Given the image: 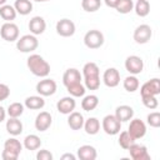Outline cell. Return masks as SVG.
Wrapping results in <instances>:
<instances>
[{"label":"cell","instance_id":"1","mask_svg":"<svg viewBox=\"0 0 160 160\" xmlns=\"http://www.w3.org/2000/svg\"><path fill=\"white\" fill-rule=\"evenodd\" d=\"M82 76H84V86L89 90H98L100 88V70L99 66L89 61L82 68Z\"/></svg>","mask_w":160,"mask_h":160},{"label":"cell","instance_id":"2","mask_svg":"<svg viewBox=\"0 0 160 160\" xmlns=\"http://www.w3.org/2000/svg\"><path fill=\"white\" fill-rule=\"evenodd\" d=\"M26 65L30 72L39 78H46L50 74V65L49 62L39 54H31L26 59Z\"/></svg>","mask_w":160,"mask_h":160},{"label":"cell","instance_id":"3","mask_svg":"<svg viewBox=\"0 0 160 160\" xmlns=\"http://www.w3.org/2000/svg\"><path fill=\"white\" fill-rule=\"evenodd\" d=\"M22 150V144L16 138H10L4 142V150L1 158L4 160H16Z\"/></svg>","mask_w":160,"mask_h":160},{"label":"cell","instance_id":"4","mask_svg":"<svg viewBox=\"0 0 160 160\" xmlns=\"http://www.w3.org/2000/svg\"><path fill=\"white\" fill-rule=\"evenodd\" d=\"M39 46V40L32 34L22 35L20 39L16 40V49L21 52H32Z\"/></svg>","mask_w":160,"mask_h":160},{"label":"cell","instance_id":"5","mask_svg":"<svg viewBox=\"0 0 160 160\" xmlns=\"http://www.w3.org/2000/svg\"><path fill=\"white\" fill-rule=\"evenodd\" d=\"M105 41V38H104V34L100 31V30H96V29H92V30H89L85 36H84V44L86 48L89 49H99L102 46Z\"/></svg>","mask_w":160,"mask_h":160},{"label":"cell","instance_id":"6","mask_svg":"<svg viewBox=\"0 0 160 160\" xmlns=\"http://www.w3.org/2000/svg\"><path fill=\"white\" fill-rule=\"evenodd\" d=\"M0 35L5 41H16L19 39V26L11 21H6L0 28Z\"/></svg>","mask_w":160,"mask_h":160},{"label":"cell","instance_id":"7","mask_svg":"<svg viewBox=\"0 0 160 160\" xmlns=\"http://www.w3.org/2000/svg\"><path fill=\"white\" fill-rule=\"evenodd\" d=\"M56 89H58V85L55 80L48 79V78H44L42 80H40L35 88L36 92L41 96H51L56 92Z\"/></svg>","mask_w":160,"mask_h":160},{"label":"cell","instance_id":"8","mask_svg":"<svg viewBox=\"0 0 160 160\" xmlns=\"http://www.w3.org/2000/svg\"><path fill=\"white\" fill-rule=\"evenodd\" d=\"M101 126H102V130L105 131V134H108V135H116L121 130V122L116 119L115 115H106L102 119Z\"/></svg>","mask_w":160,"mask_h":160},{"label":"cell","instance_id":"9","mask_svg":"<svg viewBox=\"0 0 160 160\" xmlns=\"http://www.w3.org/2000/svg\"><path fill=\"white\" fill-rule=\"evenodd\" d=\"M140 94L141 98L144 96H158L160 94V79L159 78H152L144 82L140 88Z\"/></svg>","mask_w":160,"mask_h":160},{"label":"cell","instance_id":"10","mask_svg":"<svg viewBox=\"0 0 160 160\" xmlns=\"http://www.w3.org/2000/svg\"><path fill=\"white\" fill-rule=\"evenodd\" d=\"M151 36H152V30H151L150 25H148V24L139 25L134 30V34H132V38L136 44H146L150 41Z\"/></svg>","mask_w":160,"mask_h":160},{"label":"cell","instance_id":"11","mask_svg":"<svg viewBox=\"0 0 160 160\" xmlns=\"http://www.w3.org/2000/svg\"><path fill=\"white\" fill-rule=\"evenodd\" d=\"M55 29H56V32H58L60 36H62V38L72 36V35L75 34V30H76L74 21L70 20V19H66V18L60 19V20L56 22V28H55Z\"/></svg>","mask_w":160,"mask_h":160},{"label":"cell","instance_id":"12","mask_svg":"<svg viewBox=\"0 0 160 160\" xmlns=\"http://www.w3.org/2000/svg\"><path fill=\"white\" fill-rule=\"evenodd\" d=\"M125 69L130 72V75H138L144 70V61L138 55H130L125 60Z\"/></svg>","mask_w":160,"mask_h":160},{"label":"cell","instance_id":"13","mask_svg":"<svg viewBox=\"0 0 160 160\" xmlns=\"http://www.w3.org/2000/svg\"><path fill=\"white\" fill-rule=\"evenodd\" d=\"M128 132L135 139H141L145 136L146 134V124L140 120V119H132L129 124V128H128Z\"/></svg>","mask_w":160,"mask_h":160},{"label":"cell","instance_id":"14","mask_svg":"<svg viewBox=\"0 0 160 160\" xmlns=\"http://www.w3.org/2000/svg\"><path fill=\"white\" fill-rule=\"evenodd\" d=\"M102 81L108 88H116L120 84V72L115 68H109L102 74Z\"/></svg>","mask_w":160,"mask_h":160},{"label":"cell","instance_id":"15","mask_svg":"<svg viewBox=\"0 0 160 160\" xmlns=\"http://www.w3.org/2000/svg\"><path fill=\"white\" fill-rule=\"evenodd\" d=\"M129 152L132 160H150V154L148 152V149L145 145L140 144H131L129 146Z\"/></svg>","mask_w":160,"mask_h":160},{"label":"cell","instance_id":"16","mask_svg":"<svg viewBox=\"0 0 160 160\" xmlns=\"http://www.w3.org/2000/svg\"><path fill=\"white\" fill-rule=\"evenodd\" d=\"M51 122H52V118H51L50 112L41 111L36 115L34 125H35V129L38 131H46L51 126Z\"/></svg>","mask_w":160,"mask_h":160},{"label":"cell","instance_id":"17","mask_svg":"<svg viewBox=\"0 0 160 160\" xmlns=\"http://www.w3.org/2000/svg\"><path fill=\"white\" fill-rule=\"evenodd\" d=\"M75 106H76V101L72 96H65L56 102L58 111L64 115H69L70 112H72L75 110Z\"/></svg>","mask_w":160,"mask_h":160},{"label":"cell","instance_id":"18","mask_svg":"<svg viewBox=\"0 0 160 160\" xmlns=\"http://www.w3.org/2000/svg\"><path fill=\"white\" fill-rule=\"evenodd\" d=\"M28 26H29L30 32L36 36V35H41V34L45 31V29H46V22H45V20H44V18H41V16H34V18L30 19Z\"/></svg>","mask_w":160,"mask_h":160},{"label":"cell","instance_id":"19","mask_svg":"<svg viewBox=\"0 0 160 160\" xmlns=\"http://www.w3.org/2000/svg\"><path fill=\"white\" fill-rule=\"evenodd\" d=\"M81 79H82V76H81L80 71L78 69H75V68H70V69L65 70V72L62 75V84L66 88V86H69L71 84L81 82Z\"/></svg>","mask_w":160,"mask_h":160},{"label":"cell","instance_id":"20","mask_svg":"<svg viewBox=\"0 0 160 160\" xmlns=\"http://www.w3.org/2000/svg\"><path fill=\"white\" fill-rule=\"evenodd\" d=\"M116 119L120 121V122H125V121H129L132 119L134 116V109L129 105H120L115 109V114Z\"/></svg>","mask_w":160,"mask_h":160},{"label":"cell","instance_id":"21","mask_svg":"<svg viewBox=\"0 0 160 160\" xmlns=\"http://www.w3.org/2000/svg\"><path fill=\"white\" fill-rule=\"evenodd\" d=\"M24 106L30 109V110H40L45 106V100L44 96L41 95H32V96H28L25 99Z\"/></svg>","mask_w":160,"mask_h":160},{"label":"cell","instance_id":"22","mask_svg":"<svg viewBox=\"0 0 160 160\" xmlns=\"http://www.w3.org/2000/svg\"><path fill=\"white\" fill-rule=\"evenodd\" d=\"M5 128L6 131L12 136H18L22 132V122L19 120V118H9V120H6Z\"/></svg>","mask_w":160,"mask_h":160},{"label":"cell","instance_id":"23","mask_svg":"<svg viewBox=\"0 0 160 160\" xmlns=\"http://www.w3.org/2000/svg\"><path fill=\"white\" fill-rule=\"evenodd\" d=\"M98 156V151L91 145H82L78 149V158L80 160H95Z\"/></svg>","mask_w":160,"mask_h":160},{"label":"cell","instance_id":"24","mask_svg":"<svg viewBox=\"0 0 160 160\" xmlns=\"http://www.w3.org/2000/svg\"><path fill=\"white\" fill-rule=\"evenodd\" d=\"M84 116L78 112V111H72L69 114V118H68V125L70 126V129L72 130H80L82 126H84Z\"/></svg>","mask_w":160,"mask_h":160},{"label":"cell","instance_id":"25","mask_svg":"<svg viewBox=\"0 0 160 160\" xmlns=\"http://www.w3.org/2000/svg\"><path fill=\"white\" fill-rule=\"evenodd\" d=\"M84 130L89 135H96L100 131V121L96 118H89L84 121Z\"/></svg>","mask_w":160,"mask_h":160},{"label":"cell","instance_id":"26","mask_svg":"<svg viewBox=\"0 0 160 160\" xmlns=\"http://www.w3.org/2000/svg\"><path fill=\"white\" fill-rule=\"evenodd\" d=\"M14 8L20 15H29L32 11V2L30 0H15Z\"/></svg>","mask_w":160,"mask_h":160},{"label":"cell","instance_id":"27","mask_svg":"<svg viewBox=\"0 0 160 160\" xmlns=\"http://www.w3.org/2000/svg\"><path fill=\"white\" fill-rule=\"evenodd\" d=\"M22 145H24V148H25L26 150H30V151L38 150V149L41 146V140H40V138H39L38 135L30 134V135L25 136Z\"/></svg>","mask_w":160,"mask_h":160},{"label":"cell","instance_id":"28","mask_svg":"<svg viewBox=\"0 0 160 160\" xmlns=\"http://www.w3.org/2000/svg\"><path fill=\"white\" fill-rule=\"evenodd\" d=\"M98 105H99V98L96 95H94V94L86 95L81 100V108L85 111H92Z\"/></svg>","mask_w":160,"mask_h":160},{"label":"cell","instance_id":"29","mask_svg":"<svg viewBox=\"0 0 160 160\" xmlns=\"http://www.w3.org/2000/svg\"><path fill=\"white\" fill-rule=\"evenodd\" d=\"M16 10L11 5H1L0 6V18L5 21H12L16 18Z\"/></svg>","mask_w":160,"mask_h":160},{"label":"cell","instance_id":"30","mask_svg":"<svg viewBox=\"0 0 160 160\" xmlns=\"http://www.w3.org/2000/svg\"><path fill=\"white\" fill-rule=\"evenodd\" d=\"M134 10H135L138 16L145 18L150 12V4H149L148 0H138L134 4Z\"/></svg>","mask_w":160,"mask_h":160},{"label":"cell","instance_id":"31","mask_svg":"<svg viewBox=\"0 0 160 160\" xmlns=\"http://www.w3.org/2000/svg\"><path fill=\"white\" fill-rule=\"evenodd\" d=\"M122 85H124V89L128 92H134V91H136L139 89L140 82H139V80H138V78L135 75H129V76H126L124 79Z\"/></svg>","mask_w":160,"mask_h":160},{"label":"cell","instance_id":"32","mask_svg":"<svg viewBox=\"0 0 160 160\" xmlns=\"http://www.w3.org/2000/svg\"><path fill=\"white\" fill-rule=\"evenodd\" d=\"M66 90L70 94V96H72V98H80V96H84L85 95L86 88L81 82H75V84H71V85L66 86Z\"/></svg>","mask_w":160,"mask_h":160},{"label":"cell","instance_id":"33","mask_svg":"<svg viewBox=\"0 0 160 160\" xmlns=\"http://www.w3.org/2000/svg\"><path fill=\"white\" fill-rule=\"evenodd\" d=\"M24 112V104L21 102H12L8 106L6 114L9 115V118H20Z\"/></svg>","mask_w":160,"mask_h":160},{"label":"cell","instance_id":"34","mask_svg":"<svg viewBox=\"0 0 160 160\" xmlns=\"http://www.w3.org/2000/svg\"><path fill=\"white\" fill-rule=\"evenodd\" d=\"M101 6V0H82L81 1V8L86 12H95L100 9Z\"/></svg>","mask_w":160,"mask_h":160},{"label":"cell","instance_id":"35","mask_svg":"<svg viewBox=\"0 0 160 160\" xmlns=\"http://www.w3.org/2000/svg\"><path fill=\"white\" fill-rule=\"evenodd\" d=\"M115 9L120 14H129L134 9V1L132 0H119Z\"/></svg>","mask_w":160,"mask_h":160},{"label":"cell","instance_id":"36","mask_svg":"<svg viewBox=\"0 0 160 160\" xmlns=\"http://www.w3.org/2000/svg\"><path fill=\"white\" fill-rule=\"evenodd\" d=\"M134 142H135V139L128 132V130L120 132V135H119V145H120L122 149L128 150L129 146H130L131 144H134Z\"/></svg>","mask_w":160,"mask_h":160},{"label":"cell","instance_id":"37","mask_svg":"<svg viewBox=\"0 0 160 160\" xmlns=\"http://www.w3.org/2000/svg\"><path fill=\"white\" fill-rule=\"evenodd\" d=\"M146 122L151 128H159L160 126V114L158 111H152L146 116Z\"/></svg>","mask_w":160,"mask_h":160},{"label":"cell","instance_id":"38","mask_svg":"<svg viewBox=\"0 0 160 160\" xmlns=\"http://www.w3.org/2000/svg\"><path fill=\"white\" fill-rule=\"evenodd\" d=\"M141 100H142L144 106L148 108V109H150V110L156 109L158 105H159V101H158V98L156 96H144V98H141Z\"/></svg>","mask_w":160,"mask_h":160},{"label":"cell","instance_id":"39","mask_svg":"<svg viewBox=\"0 0 160 160\" xmlns=\"http://www.w3.org/2000/svg\"><path fill=\"white\" fill-rule=\"evenodd\" d=\"M52 154L46 150V149H42V150H39L38 154H36V159L38 160H52Z\"/></svg>","mask_w":160,"mask_h":160},{"label":"cell","instance_id":"40","mask_svg":"<svg viewBox=\"0 0 160 160\" xmlns=\"http://www.w3.org/2000/svg\"><path fill=\"white\" fill-rule=\"evenodd\" d=\"M10 96V88L6 84H0V102Z\"/></svg>","mask_w":160,"mask_h":160},{"label":"cell","instance_id":"41","mask_svg":"<svg viewBox=\"0 0 160 160\" xmlns=\"http://www.w3.org/2000/svg\"><path fill=\"white\" fill-rule=\"evenodd\" d=\"M118 1H119V0H104V2H105L106 6H109V8H114V9H115Z\"/></svg>","mask_w":160,"mask_h":160},{"label":"cell","instance_id":"42","mask_svg":"<svg viewBox=\"0 0 160 160\" xmlns=\"http://www.w3.org/2000/svg\"><path fill=\"white\" fill-rule=\"evenodd\" d=\"M5 118H6V110L0 105V122H2L5 120Z\"/></svg>","mask_w":160,"mask_h":160},{"label":"cell","instance_id":"43","mask_svg":"<svg viewBox=\"0 0 160 160\" xmlns=\"http://www.w3.org/2000/svg\"><path fill=\"white\" fill-rule=\"evenodd\" d=\"M61 159H62V160H65V159H70V160H75V159H76V156H75V155H72V154H64V155L61 156Z\"/></svg>","mask_w":160,"mask_h":160},{"label":"cell","instance_id":"44","mask_svg":"<svg viewBox=\"0 0 160 160\" xmlns=\"http://www.w3.org/2000/svg\"><path fill=\"white\" fill-rule=\"evenodd\" d=\"M6 1H8V0H0V6H1V5H5Z\"/></svg>","mask_w":160,"mask_h":160},{"label":"cell","instance_id":"45","mask_svg":"<svg viewBox=\"0 0 160 160\" xmlns=\"http://www.w3.org/2000/svg\"><path fill=\"white\" fill-rule=\"evenodd\" d=\"M32 1H36V2H45V1H50V0H32Z\"/></svg>","mask_w":160,"mask_h":160},{"label":"cell","instance_id":"46","mask_svg":"<svg viewBox=\"0 0 160 160\" xmlns=\"http://www.w3.org/2000/svg\"><path fill=\"white\" fill-rule=\"evenodd\" d=\"M136 1H138V0H136Z\"/></svg>","mask_w":160,"mask_h":160}]
</instances>
